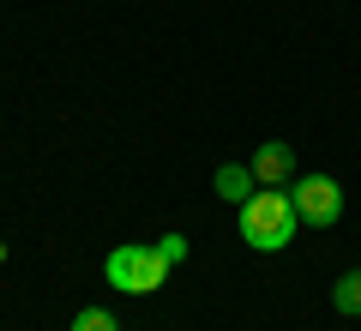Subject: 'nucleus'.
I'll list each match as a JSON object with an SVG mask.
<instances>
[{"label":"nucleus","instance_id":"f257e3e1","mask_svg":"<svg viewBox=\"0 0 361 331\" xmlns=\"http://www.w3.org/2000/svg\"><path fill=\"white\" fill-rule=\"evenodd\" d=\"M235 223H241V241L253 253H283L301 229V211L289 199V187H253V199L235 205Z\"/></svg>","mask_w":361,"mask_h":331},{"label":"nucleus","instance_id":"f03ea898","mask_svg":"<svg viewBox=\"0 0 361 331\" xmlns=\"http://www.w3.org/2000/svg\"><path fill=\"white\" fill-rule=\"evenodd\" d=\"M103 271H109V289H121V295H157L175 265H169L157 247H145V241H121Z\"/></svg>","mask_w":361,"mask_h":331},{"label":"nucleus","instance_id":"7ed1b4c3","mask_svg":"<svg viewBox=\"0 0 361 331\" xmlns=\"http://www.w3.org/2000/svg\"><path fill=\"white\" fill-rule=\"evenodd\" d=\"M289 199H295V211H301L307 229H331L337 217H343V187H337L331 175H301V181H289Z\"/></svg>","mask_w":361,"mask_h":331},{"label":"nucleus","instance_id":"20e7f679","mask_svg":"<svg viewBox=\"0 0 361 331\" xmlns=\"http://www.w3.org/2000/svg\"><path fill=\"white\" fill-rule=\"evenodd\" d=\"M247 169H253L259 187H289V181H295V151H289L283 139H265V145L253 151V163H247Z\"/></svg>","mask_w":361,"mask_h":331},{"label":"nucleus","instance_id":"39448f33","mask_svg":"<svg viewBox=\"0 0 361 331\" xmlns=\"http://www.w3.org/2000/svg\"><path fill=\"white\" fill-rule=\"evenodd\" d=\"M211 187H217V193H223L229 205H247V199H253V187H259V181H253V169H247V163H223Z\"/></svg>","mask_w":361,"mask_h":331},{"label":"nucleus","instance_id":"423d86ee","mask_svg":"<svg viewBox=\"0 0 361 331\" xmlns=\"http://www.w3.org/2000/svg\"><path fill=\"white\" fill-rule=\"evenodd\" d=\"M331 307H337L343 319H361V265L343 271V277L331 283Z\"/></svg>","mask_w":361,"mask_h":331},{"label":"nucleus","instance_id":"0eeeda50","mask_svg":"<svg viewBox=\"0 0 361 331\" xmlns=\"http://www.w3.org/2000/svg\"><path fill=\"white\" fill-rule=\"evenodd\" d=\"M73 331H121V319L109 307H78L73 313Z\"/></svg>","mask_w":361,"mask_h":331},{"label":"nucleus","instance_id":"6e6552de","mask_svg":"<svg viewBox=\"0 0 361 331\" xmlns=\"http://www.w3.org/2000/svg\"><path fill=\"white\" fill-rule=\"evenodd\" d=\"M157 253H163L169 265H187V235H163V241H157Z\"/></svg>","mask_w":361,"mask_h":331}]
</instances>
